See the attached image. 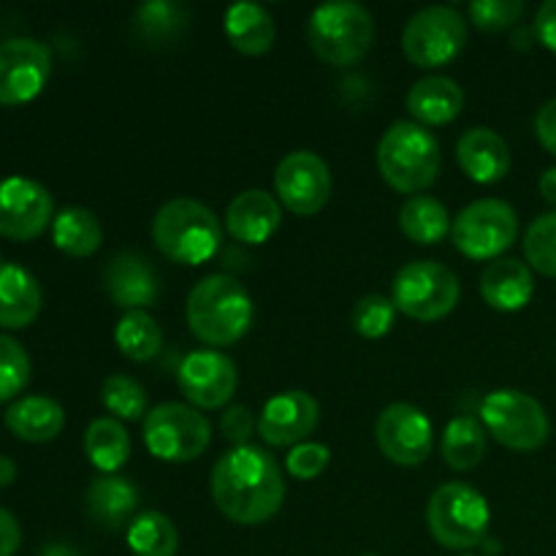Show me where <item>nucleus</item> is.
<instances>
[{"instance_id": "44", "label": "nucleus", "mask_w": 556, "mask_h": 556, "mask_svg": "<svg viewBox=\"0 0 556 556\" xmlns=\"http://www.w3.org/2000/svg\"><path fill=\"white\" fill-rule=\"evenodd\" d=\"M541 195L543 199L548 201V204H554L556 206V166H552V168H546V172L541 174Z\"/></svg>"}, {"instance_id": "19", "label": "nucleus", "mask_w": 556, "mask_h": 556, "mask_svg": "<svg viewBox=\"0 0 556 556\" xmlns=\"http://www.w3.org/2000/svg\"><path fill=\"white\" fill-rule=\"evenodd\" d=\"M456 161L462 172L478 185H494L510 172V150L497 130L486 125L465 130L456 144Z\"/></svg>"}, {"instance_id": "35", "label": "nucleus", "mask_w": 556, "mask_h": 556, "mask_svg": "<svg viewBox=\"0 0 556 556\" xmlns=\"http://www.w3.org/2000/svg\"><path fill=\"white\" fill-rule=\"evenodd\" d=\"M525 258L530 261V269L556 277V212H546L527 228Z\"/></svg>"}, {"instance_id": "14", "label": "nucleus", "mask_w": 556, "mask_h": 556, "mask_svg": "<svg viewBox=\"0 0 556 556\" xmlns=\"http://www.w3.org/2000/svg\"><path fill=\"white\" fill-rule=\"evenodd\" d=\"M52 74V52L38 38H9L0 43V103H27Z\"/></svg>"}, {"instance_id": "39", "label": "nucleus", "mask_w": 556, "mask_h": 556, "mask_svg": "<svg viewBox=\"0 0 556 556\" xmlns=\"http://www.w3.org/2000/svg\"><path fill=\"white\" fill-rule=\"evenodd\" d=\"M329 459L331 451L324 443H309L307 440V443L291 448V454L286 456V470L299 481H313L329 467Z\"/></svg>"}, {"instance_id": "47", "label": "nucleus", "mask_w": 556, "mask_h": 556, "mask_svg": "<svg viewBox=\"0 0 556 556\" xmlns=\"http://www.w3.org/2000/svg\"><path fill=\"white\" fill-rule=\"evenodd\" d=\"M462 556H476V554H462Z\"/></svg>"}, {"instance_id": "8", "label": "nucleus", "mask_w": 556, "mask_h": 556, "mask_svg": "<svg viewBox=\"0 0 556 556\" xmlns=\"http://www.w3.org/2000/svg\"><path fill=\"white\" fill-rule=\"evenodd\" d=\"M459 277L438 261H410L402 266L391 286V302L413 320H440L459 304Z\"/></svg>"}, {"instance_id": "27", "label": "nucleus", "mask_w": 556, "mask_h": 556, "mask_svg": "<svg viewBox=\"0 0 556 556\" xmlns=\"http://www.w3.org/2000/svg\"><path fill=\"white\" fill-rule=\"evenodd\" d=\"M52 239L58 250L74 258H87L103 242L101 220L85 206H65L52 220Z\"/></svg>"}, {"instance_id": "21", "label": "nucleus", "mask_w": 556, "mask_h": 556, "mask_svg": "<svg viewBox=\"0 0 556 556\" xmlns=\"http://www.w3.org/2000/svg\"><path fill=\"white\" fill-rule=\"evenodd\" d=\"M483 302L500 313L525 309L535 296V277L530 264L519 258H497L481 275Z\"/></svg>"}, {"instance_id": "36", "label": "nucleus", "mask_w": 556, "mask_h": 556, "mask_svg": "<svg viewBox=\"0 0 556 556\" xmlns=\"http://www.w3.org/2000/svg\"><path fill=\"white\" fill-rule=\"evenodd\" d=\"M396 320V307L389 296H380V293H367L356 302L351 315V324L356 329V334H362L364 340H380V337L389 334L394 329Z\"/></svg>"}, {"instance_id": "5", "label": "nucleus", "mask_w": 556, "mask_h": 556, "mask_svg": "<svg viewBox=\"0 0 556 556\" xmlns=\"http://www.w3.org/2000/svg\"><path fill=\"white\" fill-rule=\"evenodd\" d=\"M307 41L324 63H358L375 41L372 14L353 0H331L318 5L307 20Z\"/></svg>"}, {"instance_id": "23", "label": "nucleus", "mask_w": 556, "mask_h": 556, "mask_svg": "<svg viewBox=\"0 0 556 556\" xmlns=\"http://www.w3.org/2000/svg\"><path fill=\"white\" fill-rule=\"evenodd\" d=\"M41 313V288L22 266L0 258V326L25 329Z\"/></svg>"}, {"instance_id": "29", "label": "nucleus", "mask_w": 556, "mask_h": 556, "mask_svg": "<svg viewBox=\"0 0 556 556\" xmlns=\"http://www.w3.org/2000/svg\"><path fill=\"white\" fill-rule=\"evenodd\" d=\"M400 228L418 244H438L451 233L448 210L432 195H410L400 210Z\"/></svg>"}, {"instance_id": "1", "label": "nucleus", "mask_w": 556, "mask_h": 556, "mask_svg": "<svg viewBox=\"0 0 556 556\" xmlns=\"http://www.w3.org/2000/svg\"><path fill=\"white\" fill-rule=\"evenodd\" d=\"M212 500L226 519L255 527L269 521L286 500V478L269 451L237 445L212 467Z\"/></svg>"}, {"instance_id": "25", "label": "nucleus", "mask_w": 556, "mask_h": 556, "mask_svg": "<svg viewBox=\"0 0 556 556\" xmlns=\"http://www.w3.org/2000/svg\"><path fill=\"white\" fill-rule=\"evenodd\" d=\"M139 505V489L123 476H98L87 486V510L101 527L117 530L134 516Z\"/></svg>"}, {"instance_id": "45", "label": "nucleus", "mask_w": 556, "mask_h": 556, "mask_svg": "<svg viewBox=\"0 0 556 556\" xmlns=\"http://www.w3.org/2000/svg\"><path fill=\"white\" fill-rule=\"evenodd\" d=\"M16 478V465L9 456H0V486H9Z\"/></svg>"}, {"instance_id": "20", "label": "nucleus", "mask_w": 556, "mask_h": 556, "mask_svg": "<svg viewBox=\"0 0 556 556\" xmlns=\"http://www.w3.org/2000/svg\"><path fill=\"white\" fill-rule=\"evenodd\" d=\"M282 223L280 201L266 190H242L226 212V228L237 242L264 244Z\"/></svg>"}, {"instance_id": "18", "label": "nucleus", "mask_w": 556, "mask_h": 556, "mask_svg": "<svg viewBox=\"0 0 556 556\" xmlns=\"http://www.w3.org/2000/svg\"><path fill=\"white\" fill-rule=\"evenodd\" d=\"M103 286H106L112 302L125 307V313L150 307L161 296V277H157L155 266L134 250L117 253L109 261L106 271H103Z\"/></svg>"}, {"instance_id": "4", "label": "nucleus", "mask_w": 556, "mask_h": 556, "mask_svg": "<svg viewBox=\"0 0 556 556\" xmlns=\"http://www.w3.org/2000/svg\"><path fill=\"white\" fill-rule=\"evenodd\" d=\"M155 248L182 266L206 264L220 248V223L215 212L195 199H172L152 220Z\"/></svg>"}, {"instance_id": "46", "label": "nucleus", "mask_w": 556, "mask_h": 556, "mask_svg": "<svg viewBox=\"0 0 556 556\" xmlns=\"http://www.w3.org/2000/svg\"><path fill=\"white\" fill-rule=\"evenodd\" d=\"M41 556H79V554H76L74 548L60 546V543H54V546H47V548H43Z\"/></svg>"}, {"instance_id": "42", "label": "nucleus", "mask_w": 556, "mask_h": 556, "mask_svg": "<svg viewBox=\"0 0 556 556\" xmlns=\"http://www.w3.org/2000/svg\"><path fill=\"white\" fill-rule=\"evenodd\" d=\"M535 36L546 49L556 52V0H546L535 14Z\"/></svg>"}, {"instance_id": "41", "label": "nucleus", "mask_w": 556, "mask_h": 556, "mask_svg": "<svg viewBox=\"0 0 556 556\" xmlns=\"http://www.w3.org/2000/svg\"><path fill=\"white\" fill-rule=\"evenodd\" d=\"M535 134L541 144L556 157V98L543 103L535 117Z\"/></svg>"}, {"instance_id": "3", "label": "nucleus", "mask_w": 556, "mask_h": 556, "mask_svg": "<svg viewBox=\"0 0 556 556\" xmlns=\"http://www.w3.org/2000/svg\"><path fill=\"white\" fill-rule=\"evenodd\" d=\"M380 177L396 193H421L438 179L440 144L432 130L413 119H400L391 125L378 144Z\"/></svg>"}, {"instance_id": "28", "label": "nucleus", "mask_w": 556, "mask_h": 556, "mask_svg": "<svg viewBox=\"0 0 556 556\" xmlns=\"http://www.w3.org/2000/svg\"><path fill=\"white\" fill-rule=\"evenodd\" d=\"M85 454L103 476H117L130 456V438L117 418H96L85 432Z\"/></svg>"}, {"instance_id": "26", "label": "nucleus", "mask_w": 556, "mask_h": 556, "mask_svg": "<svg viewBox=\"0 0 556 556\" xmlns=\"http://www.w3.org/2000/svg\"><path fill=\"white\" fill-rule=\"evenodd\" d=\"M226 36L237 52L258 58L271 49L277 27L261 3H233L226 11Z\"/></svg>"}, {"instance_id": "22", "label": "nucleus", "mask_w": 556, "mask_h": 556, "mask_svg": "<svg viewBox=\"0 0 556 556\" xmlns=\"http://www.w3.org/2000/svg\"><path fill=\"white\" fill-rule=\"evenodd\" d=\"M462 106H465V92H462L459 81L448 79V76H427L407 92V112H410L413 123L424 125V128L454 123Z\"/></svg>"}, {"instance_id": "32", "label": "nucleus", "mask_w": 556, "mask_h": 556, "mask_svg": "<svg viewBox=\"0 0 556 556\" xmlns=\"http://www.w3.org/2000/svg\"><path fill=\"white\" fill-rule=\"evenodd\" d=\"M128 548L134 556H177V527L157 510L136 516L128 527Z\"/></svg>"}, {"instance_id": "43", "label": "nucleus", "mask_w": 556, "mask_h": 556, "mask_svg": "<svg viewBox=\"0 0 556 556\" xmlns=\"http://www.w3.org/2000/svg\"><path fill=\"white\" fill-rule=\"evenodd\" d=\"M20 543H22L20 521L14 519L11 510L0 508V556H14L20 552Z\"/></svg>"}, {"instance_id": "33", "label": "nucleus", "mask_w": 556, "mask_h": 556, "mask_svg": "<svg viewBox=\"0 0 556 556\" xmlns=\"http://www.w3.org/2000/svg\"><path fill=\"white\" fill-rule=\"evenodd\" d=\"M134 25L144 41H168V38L174 41L188 25V9L179 3H168V0H155L136 11Z\"/></svg>"}, {"instance_id": "11", "label": "nucleus", "mask_w": 556, "mask_h": 556, "mask_svg": "<svg viewBox=\"0 0 556 556\" xmlns=\"http://www.w3.org/2000/svg\"><path fill=\"white\" fill-rule=\"evenodd\" d=\"M467 43V22L451 5H427L402 30V52L418 68H440L459 58Z\"/></svg>"}, {"instance_id": "9", "label": "nucleus", "mask_w": 556, "mask_h": 556, "mask_svg": "<svg viewBox=\"0 0 556 556\" xmlns=\"http://www.w3.org/2000/svg\"><path fill=\"white\" fill-rule=\"evenodd\" d=\"M212 424L182 402H163L144 418V445L161 462H193L210 448Z\"/></svg>"}, {"instance_id": "13", "label": "nucleus", "mask_w": 556, "mask_h": 556, "mask_svg": "<svg viewBox=\"0 0 556 556\" xmlns=\"http://www.w3.org/2000/svg\"><path fill=\"white\" fill-rule=\"evenodd\" d=\"M275 188L293 215H318L331 195L329 163L309 150L288 152L275 172Z\"/></svg>"}, {"instance_id": "15", "label": "nucleus", "mask_w": 556, "mask_h": 556, "mask_svg": "<svg viewBox=\"0 0 556 556\" xmlns=\"http://www.w3.org/2000/svg\"><path fill=\"white\" fill-rule=\"evenodd\" d=\"M177 383L185 400L195 410H217L233 400L239 372L237 364L217 351H195L182 358L177 369Z\"/></svg>"}, {"instance_id": "40", "label": "nucleus", "mask_w": 556, "mask_h": 556, "mask_svg": "<svg viewBox=\"0 0 556 556\" xmlns=\"http://www.w3.org/2000/svg\"><path fill=\"white\" fill-rule=\"evenodd\" d=\"M255 427H258V424H255L253 410H250L248 405L226 407V413H223L220 418L223 438H226L228 443H233V448H237V445H248V440L253 438Z\"/></svg>"}, {"instance_id": "16", "label": "nucleus", "mask_w": 556, "mask_h": 556, "mask_svg": "<svg viewBox=\"0 0 556 556\" xmlns=\"http://www.w3.org/2000/svg\"><path fill=\"white\" fill-rule=\"evenodd\" d=\"M54 212L52 193L27 177L0 179V237L27 242L49 226Z\"/></svg>"}, {"instance_id": "38", "label": "nucleus", "mask_w": 556, "mask_h": 556, "mask_svg": "<svg viewBox=\"0 0 556 556\" xmlns=\"http://www.w3.org/2000/svg\"><path fill=\"white\" fill-rule=\"evenodd\" d=\"M470 20L476 22V27L489 33L508 30L525 14V3L521 0H472L470 9H467Z\"/></svg>"}, {"instance_id": "24", "label": "nucleus", "mask_w": 556, "mask_h": 556, "mask_svg": "<svg viewBox=\"0 0 556 556\" xmlns=\"http://www.w3.org/2000/svg\"><path fill=\"white\" fill-rule=\"evenodd\" d=\"M65 410L49 396H22L5 410V427L27 443H49L63 432Z\"/></svg>"}, {"instance_id": "37", "label": "nucleus", "mask_w": 556, "mask_h": 556, "mask_svg": "<svg viewBox=\"0 0 556 556\" xmlns=\"http://www.w3.org/2000/svg\"><path fill=\"white\" fill-rule=\"evenodd\" d=\"M27 380H30V356L14 337L0 334V402L14 400Z\"/></svg>"}, {"instance_id": "6", "label": "nucleus", "mask_w": 556, "mask_h": 556, "mask_svg": "<svg viewBox=\"0 0 556 556\" xmlns=\"http://www.w3.org/2000/svg\"><path fill=\"white\" fill-rule=\"evenodd\" d=\"M489 510L486 497L467 483H443L429 497L427 527L434 541L451 552H470L486 541Z\"/></svg>"}, {"instance_id": "17", "label": "nucleus", "mask_w": 556, "mask_h": 556, "mask_svg": "<svg viewBox=\"0 0 556 556\" xmlns=\"http://www.w3.org/2000/svg\"><path fill=\"white\" fill-rule=\"evenodd\" d=\"M320 418L318 400L307 391H286L271 396L258 418V434L275 448H296L307 443Z\"/></svg>"}, {"instance_id": "7", "label": "nucleus", "mask_w": 556, "mask_h": 556, "mask_svg": "<svg viewBox=\"0 0 556 556\" xmlns=\"http://www.w3.org/2000/svg\"><path fill=\"white\" fill-rule=\"evenodd\" d=\"M481 424L500 445L521 454L543 448L552 434V424L541 402L516 389H497L483 396Z\"/></svg>"}, {"instance_id": "2", "label": "nucleus", "mask_w": 556, "mask_h": 556, "mask_svg": "<svg viewBox=\"0 0 556 556\" xmlns=\"http://www.w3.org/2000/svg\"><path fill=\"white\" fill-rule=\"evenodd\" d=\"M253 299L231 275H210L193 286L185 307L195 340L212 348H228L253 326Z\"/></svg>"}, {"instance_id": "10", "label": "nucleus", "mask_w": 556, "mask_h": 556, "mask_svg": "<svg viewBox=\"0 0 556 556\" xmlns=\"http://www.w3.org/2000/svg\"><path fill=\"white\" fill-rule=\"evenodd\" d=\"M519 237V215L500 199L472 201L456 215L451 239L472 261H497Z\"/></svg>"}, {"instance_id": "34", "label": "nucleus", "mask_w": 556, "mask_h": 556, "mask_svg": "<svg viewBox=\"0 0 556 556\" xmlns=\"http://www.w3.org/2000/svg\"><path fill=\"white\" fill-rule=\"evenodd\" d=\"M101 402L119 421H144L147 418L144 386L128 375H109L101 386Z\"/></svg>"}, {"instance_id": "30", "label": "nucleus", "mask_w": 556, "mask_h": 556, "mask_svg": "<svg viewBox=\"0 0 556 556\" xmlns=\"http://www.w3.org/2000/svg\"><path fill=\"white\" fill-rule=\"evenodd\" d=\"M489 440L481 421L470 416H459L445 427L443 434V459L451 470L467 472L478 467L486 456Z\"/></svg>"}, {"instance_id": "12", "label": "nucleus", "mask_w": 556, "mask_h": 556, "mask_svg": "<svg viewBox=\"0 0 556 556\" xmlns=\"http://www.w3.org/2000/svg\"><path fill=\"white\" fill-rule=\"evenodd\" d=\"M375 438L386 459L402 467H416L424 465L432 454L434 429L421 407L394 402L380 413L375 424Z\"/></svg>"}, {"instance_id": "31", "label": "nucleus", "mask_w": 556, "mask_h": 556, "mask_svg": "<svg viewBox=\"0 0 556 556\" xmlns=\"http://www.w3.org/2000/svg\"><path fill=\"white\" fill-rule=\"evenodd\" d=\"M114 342L130 362H150L161 353L163 331L147 309H130L119 318L117 329H114Z\"/></svg>"}]
</instances>
